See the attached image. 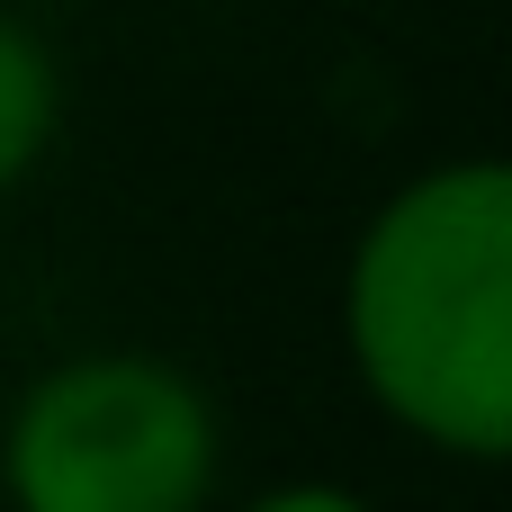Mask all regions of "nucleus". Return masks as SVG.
Segmentation results:
<instances>
[{"instance_id": "obj_1", "label": "nucleus", "mask_w": 512, "mask_h": 512, "mask_svg": "<svg viewBox=\"0 0 512 512\" xmlns=\"http://www.w3.org/2000/svg\"><path fill=\"white\" fill-rule=\"evenodd\" d=\"M342 360L414 450L512 468V153L423 162L360 216Z\"/></svg>"}, {"instance_id": "obj_2", "label": "nucleus", "mask_w": 512, "mask_h": 512, "mask_svg": "<svg viewBox=\"0 0 512 512\" xmlns=\"http://www.w3.org/2000/svg\"><path fill=\"white\" fill-rule=\"evenodd\" d=\"M225 414L198 369L108 342L18 378L0 414L9 512H216Z\"/></svg>"}, {"instance_id": "obj_3", "label": "nucleus", "mask_w": 512, "mask_h": 512, "mask_svg": "<svg viewBox=\"0 0 512 512\" xmlns=\"http://www.w3.org/2000/svg\"><path fill=\"white\" fill-rule=\"evenodd\" d=\"M54 135H63V63L18 9H0V198L36 180Z\"/></svg>"}, {"instance_id": "obj_4", "label": "nucleus", "mask_w": 512, "mask_h": 512, "mask_svg": "<svg viewBox=\"0 0 512 512\" xmlns=\"http://www.w3.org/2000/svg\"><path fill=\"white\" fill-rule=\"evenodd\" d=\"M225 512H378V504L360 486H342V477H288V486H261V495H243Z\"/></svg>"}]
</instances>
